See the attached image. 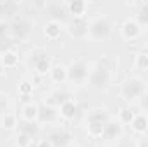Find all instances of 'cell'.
Wrapping results in <instances>:
<instances>
[{"instance_id":"cell-1","label":"cell","mask_w":148,"mask_h":147,"mask_svg":"<svg viewBox=\"0 0 148 147\" xmlns=\"http://www.w3.org/2000/svg\"><path fill=\"white\" fill-rule=\"evenodd\" d=\"M148 90L147 81L140 76H129L124 83H122V97L127 102H140V99L145 95V92Z\"/></svg>"},{"instance_id":"cell-2","label":"cell","mask_w":148,"mask_h":147,"mask_svg":"<svg viewBox=\"0 0 148 147\" xmlns=\"http://www.w3.org/2000/svg\"><path fill=\"white\" fill-rule=\"evenodd\" d=\"M91 88L95 90H103L109 87L110 83V71L102 66V64H97L90 69V74H88V81H86Z\"/></svg>"},{"instance_id":"cell-3","label":"cell","mask_w":148,"mask_h":147,"mask_svg":"<svg viewBox=\"0 0 148 147\" xmlns=\"http://www.w3.org/2000/svg\"><path fill=\"white\" fill-rule=\"evenodd\" d=\"M88 31L91 38L95 40H107L110 37V31H112V24H110V19L107 16H98L95 17L90 26H88Z\"/></svg>"},{"instance_id":"cell-4","label":"cell","mask_w":148,"mask_h":147,"mask_svg":"<svg viewBox=\"0 0 148 147\" xmlns=\"http://www.w3.org/2000/svg\"><path fill=\"white\" fill-rule=\"evenodd\" d=\"M90 69H91V68H90V66H88V62H84L83 59L73 61V62L67 66L69 81H73V83H84V81H88Z\"/></svg>"},{"instance_id":"cell-5","label":"cell","mask_w":148,"mask_h":147,"mask_svg":"<svg viewBox=\"0 0 148 147\" xmlns=\"http://www.w3.org/2000/svg\"><path fill=\"white\" fill-rule=\"evenodd\" d=\"M105 118L102 112H91L88 118V125H86V132L91 139H102L105 135Z\"/></svg>"},{"instance_id":"cell-6","label":"cell","mask_w":148,"mask_h":147,"mask_svg":"<svg viewBox=\"0 0 148 147\" xmlns=\"http://www.w3.org/2000/svg\"><path fill=\"white\" fill-rule=\"evenodd\" d=\"M121 33H122V37L126 38V40H129V42H134V40H140L141 35H143V30H141V26H140V23L136 21V19H126L124 23H122V26H121Z\"/></svg>"},{"instance_id":"cell-7","label":"cell","mask_w":148,"mask_h":147,"mask_svg":"<svg viewBox=\"0 0 148 147\" xmlns=\"http://www.w3.org/2000/svg\"><path fill=\"white\" fill-rule=\"evenodd\" d=\"M62 33H64V28H62V24H60L59 21H55V19L47 21L45 26H43V35H45L47 40H50V42L59 40V38L62 37Z\"/></svg>"},{"instance_id":"cell-8","label":"cell","mask_w":148,"mask_h":147,"mask_svg":"<svg viewBox=\"0 0 148 147\" xmlns=\"http://www.w3.org/2000/svg\"><path fill=\"white\" fill-rule=\"evenodd\" d=\"M76 112H77V106H76V102H74L73 99H66V101H62V102L59 104V116H60L64 121L74 119Z\"/></svg>"},{"instance_id":"cell-9","label":"cell","mask_w":148,"mask_h":147,"mask_svg":"<svg viewBox=\"0 0 148 147\" xmlns=\"http://www.w3.org/2000/svg\"><path fill=\"white\" fill-rule=\"evenodd\" d=\"M129 126H131L133 133L145 135L148 132V114L147 112H136V116H134V119H133V123Z\"/></svg>"},{"instance_id":"cell-10","label":"cell","mask_w":148,"mask_h":147,"mask_svg":"<svg viewBox=\"0 0 148 147\" xmlns=\"http://www.w3.org/2000/svg\"><path fill=\"white\" fill-rule=\"evenodd\" d=\"M48 76H50L52 83H55V85H64L66 81H69L67 66H64V64H55V66L52 68V71H50Z\"/></svg>"},{"instance_id":"cell-11","label":"cell","mask_w":148,"mask_h":147,"mask_svg":"<svg viewBox=\"0 0 148 147\" xmlns=\"http://www.w3.org/2000/svg\"><path fill=\"white\" fill-rule=\"evenodd\" d=\"M21 118L24 121H28V123L38 121V118H40V106L36 102H26L21 107Z\"/></svg>"},{"instance_id":"cell-12","label":"cell","mask_w":148,"mask_h":147,"mask_svg":"<svg viewBox=\"0 0 148 147\" xmlns=\"http://www.w3.org/2000/svg\"><path fill=\"white\" fill-rule=\"evenodd\" d=\"M67 7H69V14L74 19H83L88 12V2H84V0H73V2H69Z\"/></svg>"},{"instance_id":"cell-13","label":"cell","mask_w":148,"mask_h":147,"mask_svg":"<svg viewBox=\"0 0 148 147\" xmlns=\"http://www.w3.org/2000/svg\"><path fill=\"white\" fill-rule=\"evenodd\" d=\"M0 59H2L3 69H14V68L19 66V52H16V50H12V49L5 50V52L0 55Z\"/></svg>"},{"instance_id":"cell-14","label":"cell","mask_w":148,"mask_h":147,"mask_svg":"<svg viewBox=\"0 0 148 147\" xmlns=\"http://www.w3.org/2000/svg\"><path fill=\"white\" fill-rule=\"evenodd\" d=\"M52 68H53V64H52V61L48 57H40V59H36V62H35V71H36L38 76L50 74Z\"/></svg>"},{"instance_id":"cell-15","label":"cell","mask_w":148,"mask_h":147,"mask_svg":"<svg viewBox=\"0 0 148 147\" xmlns=\"http://www.w3.org/2000/svg\"><path fill=\"white\" fill-rule=\"evenodd\" d=\"M103 137H107V139H110V140H119L121 137H122V125H119L117 121L114 123H107L105 125V135Z\"/></svg>"},{"instance_id":"cell-16","label":"cell","mask_w":148,"mask_h":147,"mask_svg":"<svg viewBox=\"0 0 148 147\" xmlns=\"http://www.w3.org/2000/svg\"><path fill=\"white\" fill-rule=\"evenodd\" d=\"M19 121H17V114L12 112V111H7L5 114H2V126L9 132H14L17 128Z\"/></svg>"},{"instance_id":"cell-17","label":"cell","mask_w":148,"mask_h":147,"mask_svg":"<svg viewBox=\"0 0 148 147\" xmlns=\"http://www.w3.org/2000/svg\"><path fill=\"white\" fill-rule=\"evenodd\" d=\"M134 116H136V111H133L131 107H121L117 111V123L119 125H131Z\"/></svg>"},{"instance_id":"cell-18","label":"cell","mask_w":148,"mask_h":147,"mask_svg":"<svg viewBox=\"0 0 148 147\" xmlns=\"http://www.w3.org/2000/svg\"><path fill=\"white\" fill-rule=\"evenodd\" d=\"M133 66L138 71H148V52H136L133 59Z\"/></svg>"},{"instance_id":"cell-19","label":"cell","mask_w":148,"mask_h":147,"mask_svg":"<svg viewBox=\"0 0 148 147\" xmlns=\"http://www.w3.org/2000/svg\"><path fill=\"white\" fill-rule=\"evenodd\" d=\"M16 144H17V147H31V144H33V135L29 132L19 130L16 133Z\"/></svg>"},{"instance_id":"cell-20","label":"cell","mask_w":148,"mask_h":147,"mask_svg":"<svg viewBox=\"0 0 148 147\" xmlns=\"http://www.w3.org/2000/svg\"><path fill=\"white\" fill-rule=\"evenodd\" d=\"M136 5L140 7L136 21L140 23V26H148V2H141V3H136Z\"/></svg>"},{"instance_id":"cell-21","label":"cell","mask_w":148,"mask_h":147,"mask_svg":"<svg viewBox=\"0 0 148 147\" xmlns=\"http://www.w3.org/2000/svg\"><path fill=\"white\" fill-rule=\"evenodd\" d=\"M33 90H35V85L31 81H21L19 83V88H17L19 95H23V97H29L33 94Z\"/></svg>"},{"instance_id":"cell-22","label":"cell","mask_w":148,"mask_h":147,"mask_svg":"<svg viewBox=\"0 0 148 147\" xmlns=\"http://www.w3.org/2000/svg\"><path fill=\"white\" fill-rule=\"evenodd\" d=\"M114 147H136V144L133 142V140H129V139H119V140H115V146Z\"/></svg>"},{"instance_id":"cell-23","label":"cell","mask_w":148,"mask_h":147,"mask_svg":"<svg viewBox=\"0 0 148 147\" xmlns=\"http://www.w3.org/2000/svg\"><path fill=\"white\" fill-rule=\"evenodd\" d=\"M36 147H55V144H53V140L52 139H38L36 140Z\"/></svg>"},{"instance_id":"cell-24","label":"cell","mask_w":148,"mask_h":147,"mask_svg":"<svg viewBox=\"0 0 148 147\" xmlns=\"http://www.w3.org/2000/svg\"><path fill=\"white\" fill-rule=\"evenodd\" d=\"M7 95H0V114L7 112Z\"/></svg>"},{"instance_id":"cell-25","label":"cell","mask_w":148,"mask_h":147,"mask_svg":"<svg viewBox=\"0 0 148 147\" xmlns=\"http://www.w3.org/2000/svg\"><path fill=\"white\" fill-rule=\"evenodd\" d=\"M140 104H141V107H143V111L145 112H148V90L145 92V95L140 99Z\"/></svg>"},{"instance_id":"cell-26","label":"cell","mask_w":148,"mask_h":147,"mask_svg":"<svg viewBox=\"0 0 148 147\" xmlns=\"http://www.w3.org/2000/svg\"><path fill=\"white\" fill-rule=\"evenodd\" d=\"M136 147H148V139L143 140V142H140V144H136Z\"/></svg>"},{"instance_id":"cell-27","label":"cell","mask_w":148,"mask_h":147,"mask_svg":"<svg viewBox=\"0 0 148 147\" xmlns=\"http://www.w3.org/2000/svg\"><path fill=\"white\" fill-rule=\"evenodd\" d=\"M3 73V66H2V59H0V74Z\"/></svg>"},{"instance_id":"cell-28","label":"cell","mask_w":148,"mask_h":147,"mask_svg":"<svg viewBox=\"0 0 148 147\" xmlns=\"http://www.w3.org/2000/svg\"><path fill=\"white\" fill-rule=\"evenodd\" d=\"M67 147H81V146H77V144H71V146H67Z\"/></svg>"},{"instance_id":"cell-29","label":"cell","mask_w":148,"mask_h":147,"mask_svg":"<svg viewBox=\"0 0 148 147\" xmlns=\"http://www.w3.org/2000/svg\"><path fill=\"white\" fill-rule=\"evenodd\" d=\"M147 37H148V30H147Z\"/></svg>"}]
</instances>
